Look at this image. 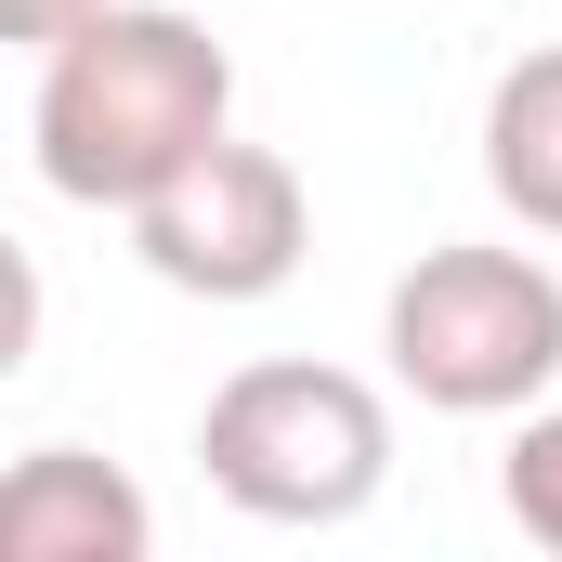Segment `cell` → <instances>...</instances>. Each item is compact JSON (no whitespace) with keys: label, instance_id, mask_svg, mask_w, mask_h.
<instances>
[{"label":"cell","instance_id":"cell-5","mask_svg":"<svg viewBox=\"0 0 562 562\" xmlns=\"http://www.w3.org/2000/svg\"><path fill=\"white\" fill-rule=\"evenodd\" d=\"M144 550H157V510L119 458L26 445L0 471V562H144Z\"/></svg>","mask_w":562,"mask_h":562},{"label":"cell","instance_id":"cell-2","mask_svg":"<svg viewBox=\"0 0 562 562\" xmlns=\"http://www.w3.org/2000/svg\"><path fill=\"white\" fill-rule=\"evenodd\" d=\"M196 471L223 484V510L288 524V537H327V524H353L393 484V406L353 367L262 353V367H236L196 406Z\"/></svg>","mask_w":562,"mask_h":562},{"label":"cell","instance_id":"cell-7","mask_svg":"<svg viewBox=\"0 0 562 562\" xmlns=\"http://www.w3.org/2000/svg\"><path fill=\"white\" fill-rule=\"evenodd\" d=\"M497 510L524 524V550L562 562V406H524L510 458H497Z\"/></svg>","mask_w":562,"mask_h":562},{"label":"cell","instance_id":"cell-6","mask_svg":"<svg viewBox=\"0 0 562 562\" xmlns=\"http://www.w3.org/2000/svg\"><path fill=\"white\" fill-rule=\"evenodd\" d=\"M484 183H497V210L524 236H562V40L497 66V92H484Z\"/></svg>","mask_w":562,"mask_h":562},{"label":"cell","instance_id":"cell-3","mask_svg":"<svg viewBox=\"0 0 562 562\" xmlns=\"http://www.w3.org/2000/svg\"><path fill=\"white\" fill-rule=\"evenodd\" d=\"M380 353L431 419H524L562 380V276L537 249H419L380 301Z\"/></svg>","mask_w":562,"mask_h":562},{"label":"cell","instance_id":"cell-8","mask_svg":"<svg viewBox=\"0 0 562 562\" xmlns=\"http://www.w3.org/2000/svg\"><path fill=\"white\" fill-rule=\"evenodd\" d=\"M92 13H105V0H0V40H13V53H53V40L92 26Z\"/></svg>","mask_w":562,"mask_h":562},{"label":"cell","instance_id":"cell-4","mask_svg":"<svg viewBox=\"0 0 562 562\" xmlns=\"http://www.w3.org/2000/svg\"><path fill=\"white\" fill-rule=\"evenodd\" d=\"M132 249H144V276L183 288V301H276L301 276V249H314V196H301V170L276 144L223 132L210 157H183L132 210Z\"/></svg>","mask_w":562,"mask_h":562},{"label":"cell","instance_id":"cell-1","mask_svg":"<svg viewBox=\"0 0 562 562\" xmlns=\"http://www.w3.org/2000/svg\"><path fill=\"white\" fill-rule=\"evenodd\" d=\"M223 132H236V53L170 0H105L92 26H66L40 53V92H26L40 183L79 210H119V223Z\"/></svg>","mask_w":562,"mask_h":562}]
</instances>
